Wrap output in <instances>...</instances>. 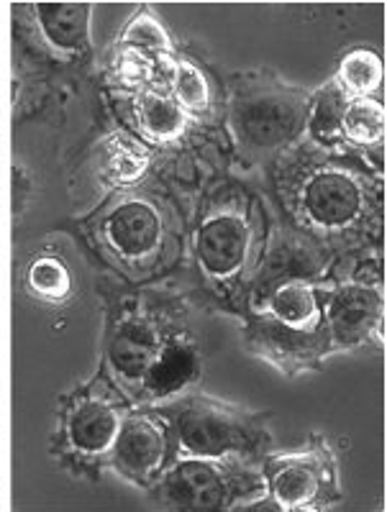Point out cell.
<instances>
[{
  "label": "cell",
  "mask_w": 387,
  "mask_h": 512,
  "mask_svg": "<svg viewBox=\"0 0 387 512\" xmlns=\"http://www.w3.org/2000/svg\"><path fill=\"white\" fill-rule=\"evenodd\" d=\"M175 438L185 456L223 459L254 454L267 436L252 415L216 400H185L175 413Z\"/></svg>",
  "instance_id": "6da1fadb"
},
{
  "label": "cell",
  "mask_w": 387,
  "mask_h": 512,
  "mask_svg": "<svg viewBox=\"0 0 387 512\" xmlns=\"http://www.w3.org/2000/svg\"><path fill=\"white\" fill-rule=\"evenodd\" d=\"M264 482L254 474L236 477L223 459L185 456L159 482L162 500L177 510H226L234 502L262 492Z\"/></svg>",
  "instance_id": "7a4b0ae2"
},
{
  "label": "cell",
  "mask_w": 387,
  "mask_h": 512,
  "mask_svg": "<svg viewBox=\"0 0 387 512\" xmlns=\"http://www.w3.org/2000/svg\"><path fill=\"white\" fill-rule=\"evenodd\" d=\"M311 113V98L290 88L254 85L234 100V123L239 136L259 149L293 141Z\"/></svg>",
  "instance_id": "3957f363"
},
{
  "label": "cell",
  "mask_w": 387,
  "mask_h": 512,
  "mask_svg": "<svg viewBox=\"0 0 387 512\" xmlns=\"http://www.w3.org/2000/svg\"><path fill=\"white\" fill-rule=\"evenodd\" d=\"M264 484L277 510H318L336 500L334 464L318 448L272 459Z\"/></svg>",
  "instance_id": "277c9868"
},
{
  "label": "cell",
  "mask_w": 387,
  "mask_h": 512,
  "mask_svg": "<svg viewBox=\"0 0 387 512\" xmlns=\"http://www.w3.org/2000/svg\"><path fill=\"white\" fill-rule=\"evenodd\" d=\"M249 349L285 374L311 369L331 349L326 326L290 328L272 315H257L247 328Z\"/></svg>",
  "instance_id": "5b68a950"
},
{
  "label": "cell",
  "mask_w": 387,
  "mask_h": 512,
  "mask_svg": "<svg viewBox=\"0 0 387 512\" xmlns=\"http://www.w3.org/2000/svg\"><path fill=\"white\" fill-rule=\"evenodd\" d=\"M323 326L331 346L352 349L375 336L382 326V300L367 285H341L323 297Z\"/></svg>",
  "instance_id": "8992f818"
},
{
  "label": "cell",
  "mask_w": 387,
  "mask_h": 512,
  "mask_svg": "<svg viewBox=\"0 0 387 512\" xmlns=\"http://www.w3.org/2000/svg\"><path fill=\"white\" fill-rule=\"evenodd\" d=\"M303 213L321 228L352 226L364 208L362 182L346 169H321L303 187Z\"/></svg>",
  "instance_id": "52a82bcc"
},
{
  "label": "cell",
  "mask_w": 387,
  "mask_h": 512,
  "mask_svg": "<svg viewBox=\"0 0 387 512\" xmlns=\"http://www.w3.org/2000/svg\"><path fill=\"white\" fill-rule=\"evenodd\" d=\"M113 464L134 484H149L165 466L167 436L162 425L149 415H131L121 420L111 446Z\"/></svg>",
  "instance_id": "ba28073f"
},
{
  "label": "cell",
  "mask_w": 387,
  "mask_h": 512,
  "mask_svg": "<svg viewBox=\"0 0 387 512\" xmlns=\"http://www.w3.org/2000/svg\"><path fill=\"white\" fill-rule=\"evenodd\" d=\"M195 256L200 269L216 280H229L249 256V226L236 213H218L203 221L195 233Z\"/></svg>",
  "instance_id": "9c48e42d"
},
{
  "label": "cell",
  "mask_w": 387,
  "mask_h": 512,
  "mask_svg": "<svg viewBox=\"0 0 387 512\" xmlns=\"http://www.w3.org/2000/svg\"><path fill=\"white\" fill-rule=\"evenodd\" d=\"M106 241L124 259H144L162 241V216L147 200H124L108 213Z\"/></svg>",
  "instance_id": "30bf717a"
},
{
  "label": "cell",
  "mask_w": 387,
  "mask_h": 512,
  "mask_svg": "<svg viewBox=\"0 0 387 512\" xmlns=\"http://www.w3.org/2000/svg\"><path fill=\"white\" fill-rule=\"evenodd\" d=\"M198 374L200 359L193 346L185 341H170L167 346H159L141 384L152 400H170L188 390Z\"/></svg>",
  "instance_id": "8fae6325"
},
{
  "label": "cell",
  "mask_w": 387,
  "mask_h": 512,
  "mask_svg": "<svg viewBox=\"0 0 387 512\" xmlns=\"http://www.w3.org/2000/svg\"><path fill=\"white\" fill-rule=\"evenodd\" d=\"M36 21L49 47L65 54H83L90 49V3H39Z\"/></svg>",
  "instance_id": "7c38bea8"
},
{
  "label": "cell",
  "mask_w": 387,
  "mask_h": 512,
  "mask_svg": "<svg viewBox=\"0 0 387 512\" xmlns=\"http://www.w3.org/2000/svg\"><path fill=\"white\" fill-rule=\"evenodd\" d=\"M121 428L116 408L103 400H80L67 415V441L80 454L111 451Z\"/></svg>",
  "instance_id": "4fadbf2b"
},
{
  "label": "cell",
  "mask_w": 387,
  "mask_h": 512,
  "mask_svg": "<svg viewBox=\"0 0 387 512\" xmlns=\"http://www.w3.org/2000/svg\"><path fill=\"white\" fill-rule=\"evenodd\" d=\"M159 351V338L147 323L141 320H129L118 328L108 346V361L113 372L126 382H141L147 374L149 364Z\"/></svg>",
  "instance_id": "5bb4252c"
},
{
  "label": "cell",
  "mask_w": 387,
  "mask_h": 512,
  "mask_svg": "<svg viewBox=\"0 0 387 512\" xmlns=\"http://www.w3.org/2000/svg\"><path fill=\"white\" fill-rule=\"evenodd\" d=\"M267 315L290 328L323 326V297L308 280H285L267 297Z\"/></svg>",
  "instance_id": "9a60e30c"
},
{
  "label": "cell",
  "mask_w": 387,
  "mask_h": 512,
  "mask_svg": "<svg viewBox=\"0 0 387 512\" xmlns=\"http://www.w3.org/2000/svg\"><path fill=\"white\" fill-rule=\"evenodd\" d=\"M382 59L372 49H354L339 64V80L336 88L346 98H372L382 85Z\"/></svg>",
  "instance_id": "2e32d148"
},
{
  "label": "cell",
  "mask_w": 387,
  "mask_h": 512,
  "mask_svg": "<svg viewBox=\"0 0 387 512\" xmlns=\"http://www.w3.org/2000/svg\"><path fill=\"white\" fill-rule=\"evenodd\" d=\"M344 139L357 146H375L385 136V108L375 98H352L344 108Z\"/></svg>",
  "instance_id": "e0dca14e"
},
{
  "label": "cell",
  "mask_w": 387,
  "mask_h": 512,
  "mask_svg": "<svg viewBox=\"0 0 387 512\" xmlns=\"http://www.w3.org/2000/svg\"><path fill=\"white\" fill-rule=\"evenodd\" d=\"M349 103L344 93L336 85L321 90L316 100H311V113H308V126H311L313 139L326 146H339L344 141V108Z\"/></svg>",
  "instance_id": "ac0fdd59"
},
{
  "label": "cell",
  "mask_w": 387,
  "mask_h": 512,
  "mask_svg": "<svg viewBox=\"0 0 387 512\" xmlns=\"http://www.w3.org/2000/svg\"><path fill=\"white\" fill-rule=\"evenodd\" d=\"M139 121L141 128L157 141L177 139L188 126V118H185V111L180 105L157 93L144 95L139 105Z\"/></svg>",
  "instance_id": "d6986e66"
},
{
  "label": "cell",
  "mask_w": 387,
  "mask_h": 512,
  "mask_svg": "<svg viewBox=\"0 0 387 512\" xmlns=\"http://www.w3.org/2000/svg\"><path fill=\"white\" fill-rule=\"evenodd\" d=\"M316 272V254L311 249H305L300 244H285L277 246L270 256H267V267L262 272V282L275 285L285 280H308V274Z\"/></svg>",
  "instance_id": "ffe728a7"
},
{
  "label": "cell",
  "mask_w": 387,
  "mask_h": 512,
  "mask_svg": "<svg viewBox=\"0 0 387 512\" xmlns=\"http://www.w3.org/2000/svg\"><path fill=\"white\" fill-rule=\"evenodd\" d=\"M29 290L47 303H62L72 290L70 269L54 256H39L29 267Z\"/></svg>",
  "instance_id": "44dd1931"
},
{
  "label": "cell",
  "mask_w": 387,
  "mask_h": 512,
  "mask_svg": "<svg viewBox=\"0 0 387 512\" xmlns=\"http://www.w3.org/2000/svg\"><path fill=\"white\" fill-rule=\"evenodd\" d=\"M172 90H175V103L180 105V108H188V111H203L208 105V100H211L206 75L190 62L177 64Z\"/></svg>",
  "instance_id": "7402d4cb"
},
{
  "label": "cell",
  "mask_w": 387,
  "mask_h": 512,
  "mask_svg": "<svg viewBox=\"0 0 387 512\" xmlns=\"http://www.w3.org/2000/svg\"><path fill=\"white\" fill-rule=\"evenodd\" d=\"M126 41L139 49H149V52H170V36L149 13H141L139 18L131 21V26L126 29Z\"/></svg>",
  "instance_id": "603a6c76"
}]
</instances>
